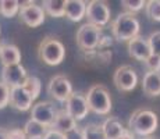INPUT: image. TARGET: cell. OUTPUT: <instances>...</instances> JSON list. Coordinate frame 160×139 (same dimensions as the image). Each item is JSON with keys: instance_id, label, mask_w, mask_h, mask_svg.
<instances>
[{"instance_id": "1", "label": "cell", "mask_w": 160, "mask_h": 139, "mask_svg": "<svg viewBox=\"0 0 160 139\" xmlns=\"http://www.w3.org/2000/svg\"><path fill=\"white\" fill-rule=\"evenodd\" d=\"M159 118L158 114L148 109H138L134 111L128 121V129L135 135L148 138L158 129Z\"/></svg>"}, {"instance_id": "2", "label": "cell", "mask_w": 160, "mask_h": 139, "mask_svg": "<svg viewBox=\"0 0 160 139\" xmlns=\"http://www.w3.org/2000/svg\"><path fill=\"white\" fill-rule=\"evenodd\" d=\"M139 21L131 13H121L112 24V32L116 41L118 42H130L131 39L139 36Z\"/></svg>"}, {"instance_id": "3", "label": "cell", "mask_w": 160, "mask_h": 139, "mask_svg": "<svg viewBox=\"0 0 160 139\" xmlns=\"http://www.w3.org/2000/svg\"><path fill=\"white\" fill-rule=\"evenodd\" d=\"M89 110L100 116H106L112 110V96L103 85H93L87 93Z\"/></svg>"}, {"instance_id": "4", "label": "cell", "mask_w": 160, "mask_h": 139, "mask_svg": "<svg viewBox=\"0 0 160 139\" xmlns=\"http://www.w3.org/2000/svg\"><path fill=\"white\" fill-rule=\"evenodd\" d=\"M38 54L39 58L48 66H58L66 57V49L58 39L46 38L39 45Z\"/></svg>"}, {"instance_id": "5", "label": "cell", "mask_w": 160, "mask_h": 139, "mask_svg": "<svg viewBox=\"0 0 160 139\" xmlns=\"http://www.w3.org/2000/svg\"><path fill=\"white\" fill-rule=\"evenodd\" d=\"M75 39L82 50H93L102 43V28L87 22L78 28Z\"/></svg>"}, {"instance_id": "6", "label": "cell", "mask_w": 160, "mask_h": 139, "mask_svg": "<svg viewBox=\"0 0 160 139\" xmlns=\"http://www.w3.org/2000/svg\"><path fill=\"white\" fill-rule=\"evenodd\" d=\"M89 24L96 27H104L110 21V8L106 2L102 0H92L87 3V17Z\"/></svg>"}, {"instance_id": "7", "label": "cell", "mask_w": 160, "mask_h": 139, "mask_svg": "<svg viewBox=\"0 0 160 139\" xmlns=\"http://www.w3.org/2000/svg\"><path fill=\"white\" fill-rule=\"evenodd\" d=\"M20 18L27 27L36 28L45 22L46 13L42 6H38L33 2H22L20 10Z\"/></svg>"}, {"instance_id": "8", "label": "cell", "mask_w": 160, "mask_h": 139, "mask_svg": "<svg viewBox=\"0 0 160 139\" xmlns=\"http://www.w3.org/2000/svg\"><path fill=\"white\" fill-rule=\"evenodd\" d=\"M48 93L57 102H67L74 93L72 83L66 75H54L48 83Z\"/></svg>"}, {"instance_id": "9", "label": "cell", "mask_w": 160, "mask_h": 139, "mask_svg": "<svg viewBox=\"0 0 160 139\" xmlns=\"http://www.w3.org/2000/svg\"><path fill=\"white\" fill-rule=\"evenodd\" d=\"M116 88L121 92H131L138 85V75L131 66H121L116 70L113 75Z\"/></svg>"}, {"instance_id": "10", "label": "cell", "mask_w": 160, "mask_h": 139, "mask_svg": "<svg viewBox=\"0 0 160 139\" xmlns=\"http://www.w3.org/2000/svg\"><path fill=\"white\" fill-rule=\"evenodd\" d=\"M57 114L58 111L52 102H39V103L33 104L31 109V118L43 124L48 128L53 125Z\"/></svg>"}, {"instance_id": "11", "label": "cell", "mask_w": 160, "mask_h": 139, "mask_svg": "<svg viewBox=\"0 0 160 139\" xmlns=\"http://www.w3.org/2000/svg\"><path fill=\"white\" fill-rule=\"evenodd\" d=\"M66 111L72 117L75 121H81L88 116L89 106L87 100V95L81 93V92H74L68 100L66 102Z\"/></svg>"}, {"instance_id": "12", "label": "cell", "mask_w": 160, "mask_h": 139, "mask_svg": "<svg viewBox=\"0 0 160 139\" xmlns=\"http://www.w3.org/2000/svg\"><path fill=\"white\" fill-rule=\"evenodd\" d=\"M28 75L27 71L20 64H13V66H6L2 70V81L8 86V88H15V86H22L27 81Z\"/></svg>"}, {"instance_id": "13", "label": "cell", "mask_w": 160, "mask_h": 139, "mask_svg": "<svg viewBox=\"0 0 160 139\" xmlns=\"http://www.w3.org/2000/svg\"><path fill=\"white\" fill-rule=\"evenodd\" d=\"M128 47V53L132 58L138 61H145L152 56V50H150V46L148 39L142 38V36H137V38L131 39L130 42L127 43Z\"/></svg>"}, {"instance_id": "14", "label": "cell", "mask_w": 160, "mask_h": 139, "mask_svg": "<svg viewBox=\"0 0 160 139\" xmlns=\"http://www.w3.org/2000/svg\"><path fill=\"white\" fill-rule=\"evenodd\" d=\"M32 96L27 92L24 86H15L10 89V106L15 110L28 111L32 109Z\"/></svg>"}, {"instance_id": "15", "label": "cell", "mask_w": 160, "mask_h": 139, "mask_svg": "<svg viewBox=\"0 0 160 139\" xmlns=\"http://www.w3.org/2000/svg\"><path fill=\"white\" fill-rule=\"evenodd\" d=\"M87 17V3L82 0H66V18L78 22Z\"/></svg>"}, {"instance_id": "16", "label": "cell", "mask_w": 160, "mask_h": 139, "mask_svg": "<svg viewBox=\"0 0 160 139\" xmlns=\"http://www.w3.org/2000/svg\"><path fill=\"white\" fill-rule=\"evenodd\" d=\"M142 91L150 97L160 96V72L148 71L142 78Z\"/></svg>"}, {"instance_id": "17", "label": "cell", "mask_w": 160, "mask_h": 139, "mask_svg": "<svg viewBox=\"0 0 160 139\" xmlns=\"http://www.w3.org/2000/svg\"><path fill=\"white\" fill-rule=\"evenodd\" d=\"M77 128V121L67 113L66 110L58 111L56 120H54L53 125L50 127V129H54V131H58L61 134H67L68 131Z\"/></svg>"}, {"instance_id": "18", "label": "cell", "mask_w": 160, "mask_h": 139, "mask_svg": "<svg viewBox=\"0 0 160 139\" xmlns=\"http://www.w3.org/2000/svg\"><path fill=\"white\" fill-rule=\"evenodd\" d=\"M0 61L3 67L21 63V52L15 45H3L0 49Z\"/></svg>"}, {"instance_id": "19", "label": "cell", "mask_w": 160, "mask_h": 139, "mask_svg": "<svg viewBox=\"0 0 160 139\" xmlns=\"http://www.w3.org/2000/svg\"><path fill=\"white\" fill-rule=\"evenodd\" d=\"M103 132L106 135V139H121L125 134L127 128H124L122 124L114 117H110L102 124Z\"/></svg>"}, {"instance_id": "20", "label": "cell", "mask_w": 160, "mask_h": 139, "mask_svg": "<svg viewBox=\"0 0 160 139\" xmlns=\"http://www.w3.org/2000/svg\"><path fill=\"white\" fill-rule=\"evenodd\" d=\"M42 7H43L45 13L50 17H66V0H45L42 3Z\"/></svg>"}, {"instance_id": "21", "label": "cell", "mask_w": 160, "mask_h": 139, "mask_svg": "<svg viewBox=\"0 0 160 139\" xmlns=\"http://www.w3.org/2000/svg\"><path fill=\"white\" fill-rule=\"evenodd\" d=\"M48 127H45L41 122L35 121V120H28L24 125V132L27 134L28 139H43L45 135L48 134Z\"/></svg>"}, {"instance_id": "22", "label": "cell", "mask_w": 160, "mask_h": 139, "mask_svg": "<svg viewBox=\"0 0 160 139\" xmlns=\"http://www.w3.org/2000/svg\"><path fill=\"white\" fill-rule=\"evenodd\" d=\"M21 3L17 0H2V15L6 18H13L20 14Z\"/></svg>"}, {"instance_id": "23", "label": "cell", "mask_w": 160, "mask_h": 139, "mask_svg": "<svg viewBox=\"0 0 160 139\" xmlns=\"http://www.w3.org/2000/svg\"><path fill=\"white\" fill-rule=\"evenodd\" d=\"M24 88L27 89V92L32 96L33 100H36L41 93V89H42V83H41V79L36 78V77H28L27 81L24 82Z\"/></svg>"}, {"instance_id": "24", "label": "cell", "mask_w": 160, "mask_h": 139, "mask_svg": "<svg viewBox=\"0 0 160 139\" xmlns=\"http://www.w3.org/2000/svg\"><path fill=\"white\" fill-rule=\"evenodd\" d=\"M82 131H84V139H106L102 125L89 124Z\"/></svg>"}, {"instance_id": "25", "label": "cell", "mask_w": 160, "mask_h": 139, "mask_svg": "<svg viewBox=\"0 0 160 139\" xmlns=\"http://www.w3.org/2000/svg\"><path fill=\"white\" fill-rule=\"evenodd\" d=\"M146 15L152 21L160 22V0H149L146 2Z\"/></svg>"}, {"instance_id": "26", "label": "cell", "mask_w": 160, "mask_h": 139, "mask_svg": "<svg viewBox=\"0 0 160 139\" xmlns=\"http://www.w3.org/2000/svg\"><path fill=\"white\" fill-rule=\"evenodd\" d=\"M121 6L127 10V13H138L141 11L142 8L146 7V2L145 0H122L121 2Z\"/></svg>"}, {"instance_id": "27", "label": "cell", "mask_w": 160, "mask_h": 139, "mask_svg": "<svg viewBox=\"0 0 160 139\" xmlns=\"http://www.w3.org/2000/svg\"><path fill=\"white\" fill-rule=\"evenodd\" d=\"M10 89L3 81H0V110L6 109L10 104Z\"/></svg>"}, {"instance_id": "28", "label": "cell", "mask_w": 160, "mask_h": 139, "mask_svg": "<svg viewBox=\"0 0 160 139\" xmlns=\"http://www.w3.org/2000/svg\"><path fill=\"white\" fill-rule=\"evenodd\" d=\"M148 42H149L152 54L160 56V31H156V32L150 33L149 38H148Z\"/></svg>"}, {"instance_id": "29", "label": "cell", "mask_w": 160, "mask_h": 139, "mask_svg": "<svg viewBox=\"0 0 160 139\" xmlns=\"http://www.w3.org/2000/svg\"><path fill=\"white\" fill-rule=\"evenodd\" d=\"M145 64H146L148 68H149V71H153V72H160V56L152 54L145 61Z\"/></svg>"}, {"instance_id": "30", "label": "cell", "mask_w": 160, "mask_h": 139, "mask_svg": "<svg viewBox=\"0 0 160 139\" xmlns=\"http://www.w3.org/2000/svg\"><path fill=\"white\" fill-rule=\"evenodd\" d=\"M7 139H28L24 129L21 128H11L7 129Z\"/></svg>"}, {"instance_id": "31", "label": "cell", "mask_w": 160, "mask_h": 139, "mask_svg": "<svg viewBox=\"0 0 160 139\" xmlns=\"http://www.w3.org/2000/svg\"><path fill=\"white\" fill-rule=\"evenodd\" d=\"M64 139H84V131L77 127V128L68 131L67 134H64Z\"/></svg>"}, {"instance_id": "32", "label": "cell", "mask_w": 160, "mask_h": 139, "mask_svg": "<svg viewBox=\"0 0 160 139\" xmlns=\"http://www.w3.org/2000/svg\"><path fill=\"white\" fill-rule=\"evenodd\" d=\"M43 139H64V134H61V132H58V131H54V129H49Z\"/></svg>"}, {"instance_id": "33", "label": "cell", "mask_w": 160, "mask_h": 139, "mask_svg": "<svg viewBox=\"0 0 160 139\" xmlns=\"http://www.w3.org/2000/svg\"><path fill=\"white\" fill-rule=\"evenodd\" d=\"M0 139H7V129L0 128Z\"/></svg>"}, {"instance_id": "34", "label": "cell", "mask_w": 160, "mask_h": 139, "mask_svg": "<svg viewBox=\"0 0 160 139\" xmlns=\"http://www.w3.org/2000/svg\"><path fill=\"white\" fill-rule=\"evenodd\" d=\"M0 14H2V0H0Z\"/></svg>"}, {"instance_id": "35", "label": "cell", "mask_w": 160, "mask_h": 139, "mask_svg": "<svg viewBox=\"0 0 160 139\" xmlns=\"http://www.w3.org/2000/svg\"><path fill=\"white\" fill-rule=\"evenodd\" d=\"M143 139H153V138H149V137H148V138H143Z\"/></svg>"}, {"instance_id": "36", "label": "cell", "mask_w": 160, "mask_h": 139, "mask_svg": "<svg viewBox=\"0 0 160 139\" xmlns=\"http://www.w3.org/2000/svg\"><path fill=\"white\" fill-rule=\"evenodd\" d=\"M2 46H3V45H2V43H0V49H2Z\"/></svg>"}]
</instances>
